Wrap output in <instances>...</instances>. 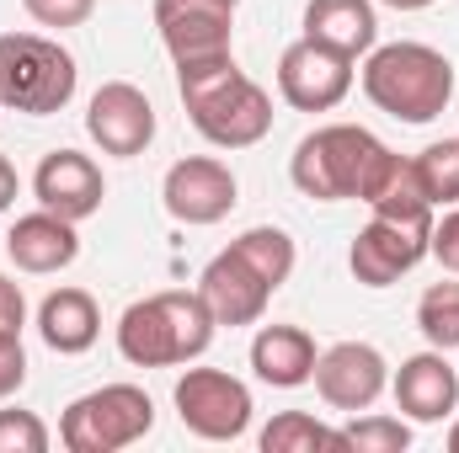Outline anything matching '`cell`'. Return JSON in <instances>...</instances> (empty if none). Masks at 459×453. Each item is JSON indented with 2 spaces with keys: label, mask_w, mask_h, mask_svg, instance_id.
<instances>
[{
  "label": "cell",
  "mask_w": 459,
  "mask_h": 453,
  "mask_svg": "<svg viewBox=\"0 0 459 453\" xmlns=\"http://www.w3.org/2000/svg\"><path fill=\"white\" fill-rule=\"evenodd\" d=\"M177 91L193 128L220 150H251L273 128V97L246 70H235V54L177 64Z\"/></svg>",
  "instance_id": "6da1fadb"
},
{
  "label": "cell",
  "mask_w": 459,
  "mask_h": 453,
  "mask_svg": "<svg viewBox=\"0 0 459 453\" xmlns=\"http://www.w3.org/2000/svg\"><path fill=\"white\" fill-rule=\"evenodd\" d=\"M214 341V315L204 304V294L193 288H166L150 299H134L117 321V352L134 368H177L204 357Z\"/></svg>",
  "instance_id": "7a4b0ae2"
},
{
  "label": "cell",
  "mask_w": 459,
  "mask_h": 453,
  "mask_svg": "<svg viewBox=\"0 0 459 453\" xmlns=\"http://www.w3.org/2000/svg\"><path fill=\"white\" fill-rule=\"evenodd\" d=\"M363 97L379 113L401 117V123H433V117L455 102V64L438 48H428V43H385V48H368Z\"/></svg>",
  "instance_id": "3957f363"
},
{
  "label": "cell",
  "mask_w": 459,
  "mask_h": 453,
  "mask_svg": "<svg viewBox=\"0 0 459 453\" xmlns=\"http://www.w3.org/2000/svg\"><path fill=\"white\" fill-rule=\"evenodd\" d=\"M390 150L358 128V123H326L316 133H305L294 144V160H289V176L305 198L316 203H342V198H363L374 166L385 160Z\"/></svg>",
  "instance_id": "277c9868"
},
{
  "label": "cell",
  "mask_w": 459,
  "mask_h": 453,
  "mask_svg": "<svg viewBox=\"0 0 459 453\" xmlns=\"http://www.w3.org/2000/svg\"><path fill=\"white\" fill-rule=\"evenodd\" d=\"M81 86V70L70 48L38 32H0V107L27 117H48L70 107Z\"/></svg>",
  "instance_id": "5b68a950"
},
{
  "label": "cell",
  "mask_w": 459,
  "mask_h": 453,
  "mask_svg": "<svg viewBox=\"0 0 459 453\" xmlns=\"http://www.w3.org/2000/svg\"><path fill=\"white\" fill-rule=\"evenodd\" d=\"M155 427V400L139 384H102L65 406L59 443L70 453H117Z\"/></svg>",
  "instance_id": "8992f818"
},
{
  "label": "cell",
  "mask_w": 459,
  "mask_h": 453,
  "mask_svg": "<svg viewBox=\"0 0 459 453\" xmlns=\"http://www.w3.org/2000/svg\"><path fill=\"white\" fill-rule=\"evenodd\" d=\"M177 416L204 443H235L251 427V389L225 368H187L177 379Z\"/></svg>",
  "instance_id": "52a82bcc"
},
{
  "label": "cell",
  "mask_w": 459,
  "mask_h": 453,
  "mask_svg": "<svg viewBox=\"0 0 459 453\" xmlns=\"http://www.w3.org/2000/svg\"><path fill=\"white\" fill-rule=\"evenodd\" d=\"M352 91V59L326 48V43H289L278 59V97L294 113H332L342 107V97Z\"/></svg>",
  "instance_id": "ba28073f"
},
{
  "label": "cell",
  "mask_w": 459,
  "mask_h": 453,
  "mask_svg": "<svg viewBox=\"0 0 459 453\" xmlns=\"http://www.w3.org/2000/svg\"><path fill=\"white\" fill-rule=\"evenodd\" d=\"M433 251V225H406V219H368V225L352 235V251H347V267L363 288H390L401 283L422 256Z\"/></svg>",
  "instance_id": "9c48e42d"
},
{
  "label": "cell",
  "mask_w": 459,
  "mask_h": 453,
  "mask_svg": "<svg viewBox=\"0 0 459 453\" xmlns=\"http://www.w3.org/2000/svg\"><path fill=\"white\" fill-rule=\"evenodd\" d=\"M235 5L240 0H155L160 43L171 48L177 64L225 59L230 32H235Z\"/></svg>",
  "instance_id": "30bf717a"
},
{
  "label": "cell",
  "mask_w": 459,
  "mask_h": 453,
  "mask_svg": "<svg viewBox=\"0 0 459 453\" xmlns=\"http://www.w3.org/2000/svg\"><path fill=\"white\" fill-rule=\"evenodd\" d=\"M160 198H166V214H171L177 225H220L230 209H235L240 187H235V171H230L225 160H214V155H187V160H177V166L166 171Z\"/></svg>",
  "instance_id": "8fae6325"
},
{
  "label": "cell",
  "mask_w": 459,
  "mask_h": 453,
  "mask_svg": "<svg viewBox=\"0 0 459 453\" xmlns=\"http://www.w3.org/2000/svg\"><path fill=\"white\" fill-rule=\"evenodd\" d=\"M390 384V363L368 341H337L316 357V395L332 411H368Z\"/></svg>",
  "instance_id": "7c38bea8"
},
{
  "label": "cell",
  "mask_w": 459,
  "mask_h": 453,
  "mask_svg": "<svg viewBox=\"0 0 459 453\" xmlns=\"http://www.w3.org/2000/svg\"><path fill=\"white\" fill-rule=\"evenodd\" d=\"M32 198L38 209L59 214V219H91L108 198V182H102V166L81 150H48L32 171Z\"/></svg>",
  "instance_id": "4fadbf2b"
},
{
  "label": "cell",
  "mask_w": 459,
  "mask_h": 453,
  "mask_svg": "<svg viewBox=\"0 0 459 453\" xmlns=\"http://www.w3.org/2000/svg\"><path fill=\"white\" fill-rule=\"evenodd\" d=\"M198 294H204L214 326H256V321L267 315V304H273L278 288H273V283H267V278L235 251V245H225V251L204 267Z\"/></svg>",
  "instance_id": "5bb4252c"
},
{
  "label": "cell",
  "mask_w": 459,
  "mask_h": 453,
  "mask_svg": "<svg viewBox=\"0 0 459 453\" xmlns=\"http://www.w3.org/2000/svg\"><path fill=\"white\" fill-rule=\"evenodd\" d=\"M86 133L102 144V155L134 160V155H144L150 139H155V107H150V97H144L139 86L108 81V86H97V97H91V107H86Z\"/></svg>",
  "instance_id": "9a60e30c"
},
{
  "label": "cell",
  "mask_w": 459,
  "mask_h": 453,
  "mask_svg": "<svg viewBox=\"0 0 459 453\" xmlns=\"http://www.w3.org/2000/svg\"><path fill=\"white\" fill-rule=\"evenodd\" d=\"M5 256L32 272V278H48V272H65L75 256H81V235H75V219H59L48 209L38 214H22L11 235H5Z\"/></svg>",
  "instance_id": "2e32d148"
},
{
  "label": "cell",
  "mask_w": 459,
  "mask_h": 453,
  "mask_svg": "<svg viewBox=\"0 0 459 453\" xmlns=\"http://www.w3.org/2000/svg\"><path fill=\"white\" fill-rule=\"evenodd\" d=\"M395 406L411 416V422H444L455 416L459 406V373L449 368V357L433 346V352H417L395 368Z\"/></svg>",
  "instance_id": "e0dca14e"
},
{
  "label": "cell",
  "mask_w": 459,
  "mask_h": 453,
  "mask_svg": "<svg viewBox=\"0 0 459 453\" xmlns=\"http://www.w3.org/2000/svg\"><path fill=\"white\" fill-rule=\"evenodd\" d=\"M316 337L299 331V326H262L251 337V368L262 384L273 389H299L316 379Z\"/></svg>",
  "instance_id": "ac0fdd59"
},
{
  "label": "cell",
  "mask_w": 459,
  "mask_h": 453,
  "mask_svg": "<svg viewBox=\"0 0 459 453\" xmlns=\"http://www.w3.org/2000/svg\"><path fill=\"white\" fill-rule=\"evenodd\" d=\"M38 337L48 341L59 357H75V352H91L102 337V310L86 288H54L43 304H38Z\"/></svg>",
  "instance_id": "d6986e66"
},
{
  "label": "cell",
  "mask_w": 459,
  "mask_h": 453,
  "mask_svg": "<svg viewBox=\"0 0 459 453\" xmlns=\"http://www.w3.org/2000/svg\"><path fill=\"white\" fill-rule=\"evenodd\" d=\"M305 38L337 48L347 59L368 54V48L379 43L374 0H310V5H305Z\"/></svg>",
  "instance_id": "ffe728a7"
},
{
  "label": "cell",
  "mask_w": 459,
  "mask_h": 453,
  "mask_svg": "<svg viewBox=\"0 0 459 453\" xmlns=\"http://www.w3.org/2000/svg\"><path fill=\"white\" fill-rule=\"evenodd\" d=\"M363 203L368 214L379 219H406V225H433V198L422 192V176H417V160H401V155H385L363 187Z\"/></svg>",
  "instance_id": "44dd1931"
},
{
  "label": "cell",
  "mask_w": 459,
  "mask_h": 453,
  "mask_svg": "<svg viewBox=\"0 0 459 453\" xmlns=\"http://www.w3.org/2000/svg\"><path fill=\"white\" fill-rule=\"evenodd\" d=\"M316 449H347L337 427L316 422L310 411H278L262 427V453H316Z\"/></svg>",
  "instance_id": "7402d4cb"
},
{
  "label": "cell",
  "mask_w": 459,
  "mask_h": 453,
  "mask_svg": "<svg viewBox=\"0 0 459 453\" xmlns=\"http://www.w3.org/2000/svg\"><path fill=\"white\" fill-rule=\"evenodd\" d=\"M273 288H283L289 278H294V240L283 235V229H273V225H256V229H246L240 240H230Z\"/></svg>",
  "instance_id": "603a6c76"
},
{
  "label": "cell",
  "mask_w": 459,
  "mask_h": 453,
  "mask_svg": "<svg viewBox=\"0 0 459 453\" xmlns=\"http://www.w3.org/2000/svg\"><path fill=\"white\" fill-rule=\"evenodd\" d=\"M417 331L428 337V346L455 352L459 346V283H433L417 299Z\"/></svg>",
  "instance_id": "cb8c5ba5"
},
{
  "label": "cell",
  "mask_w": 459,
  "mask_h": 453,
  "mask_svg": "<svg viewBox=\"0 0 459 453\" xmlns=\"http://www.w3.org/2000/svg\"><path fill=\"white\" fill-rule=\"evenodd\" d=\"M417 176H422V192L438 203H459V139H438L417 155Z\"/></svg>",
  "instance_id": "d4e9b609"
},
{
  "label": "cell",
  "mask_w": 459,
  "mask_h": 453,
  "mask_svg": "<svg viewBox=\"0 0 459 453\" xmlns=\"http://www.w3.org/2000/svg\"><path fill=\"white\" fill-rule=\"evenodd\" d=\"M347 449L358 453H406L411 449V427L401 416H358L352 427H342Z\"/></svg>",
  "instance_id": "484cf974"
},
{
  "label": "cell",
  "mask_w": 459,
  "mask_h": 453,
  "mask_svg": "<svg viewBox=\"0 0 459 453\" xmlns=\"http://www.w3.org/2000/svg\"><path fill=\"white\" fill-rule=\"evenodd\" d=\"M0 453H48V427L38 411H0Z\"/></svg>",
  "instance_id": "4316f807"
},
{
  "label": "cell",
  "mask_w": 459,
  "mask_h": 453,
  "mask_svg": "<svg viewBox=\"0 0 459 453\" xmlns=\"http://www.w3.org/2000/svg\"><path fill=\"white\" fill-rule=\"evenodd\" d=\"M22 11H27L38 27H54V32H65V27H81V21H91L97 0H22Z\"/></svg>",
  "instance_id": "83f0119b"
},
{
  "label": "cell",
  "mask_w": 459,
  "mask_h": 453,
  "mask_svg": "<svg viewBox=\"0 0 459 453\" xmlns=\"http://www.w3.org/2000/svg\"><path fill=\"white\" fill-rule=\"evenodd\" d=\"M27 384V352H22V331H0V400H11Z\"/></svg>",
  "instance_id": "f1b7e54d"
},
{
  "label": "cell",
  "mask_w": 459,
  "mask_h": 453,
  "mask_svg": "<svg viewBox=\"0 0 459 453\" xmlns=\"http://www.w3.org/2000/svg\"><path fill=\"white\" fill-rule=\"evenodd\" d=\"M428 256H438L444 272H459V209L444 214V225H433V251Z\"/></svg>",
  "instance_id": "f546056e"
},
{
  "label": "cell",
  "mask_w": 459,
  "mask_h": 453,
  "mask_svg": "<svg viewBox=\"0 0 459 453\" xmlns=\"http://www.w3.org/2000/svg\"><path fill=\"white\" fill-rule=\"evenodd\" d=\"M27 326V299L11 278H0V331H22Z\"/></svg>",
  "instance_id": "4dcf8cb0"
},
{
  "label": "cell",
  "mask_w": 459,
  "mask_h": 453,
  "mask_svg": "<svg viewBox=\"0 0 459 453\" xmlns=\"http://www.w3.org/2000/svg\"><path fill=\"white\" fill-rule=\"evenodd\" d=\"M16 192H22V182H16V166H11V160L0 155V214H5L11 203H16Z\"/></svg>",
  "instance_id": "1f68e13d"
},
{
  "label": "cell",
  "mask_w": 459,
  "mask_h": 453,
  "mask_svg": "<svg viewBox=\"0 0 459 453\" xmlns=\"http://www.w3.org/2000/svg\"><path fill=\"white\" fill-rule=\"evenodd\" d=\"M379 5H390V11H428L433 0H379Z\"/></svg>",
  "instance_id": "d6a6232c"
},
{
  "label": "cell",
  "mask_w": 459,
  "mask_h": 453,
  "mask_svg": "<svg viewBox=\"0 0 459 453\" xmlns=\"http://www.w3.org/2000/svg\"><path fill=\"white\" fill-rule=\"evenodd\" d=\"M449 453H459V422L449 427Z\"/></svg>",
  "instance_id": "836d02e7"
}]
</instances>
